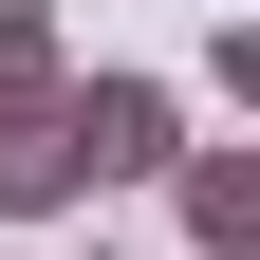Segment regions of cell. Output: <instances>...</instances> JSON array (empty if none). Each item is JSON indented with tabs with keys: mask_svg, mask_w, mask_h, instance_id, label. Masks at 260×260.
I'll use <instances>...</instances> for the list:
<instances>
[{
	"mask_svg": "<svg viewBox=\"0 0 260 260\" xmlns=\"http://www.w3.org/2000/svg\"><path fill=\"white\" fill-rule=\"evenodd\" d=\"M75 260H112V242H75Z\"/></svg>",
	"mask_w": 260,
	"mask_h": 260,
	"instance_id": "cell-7",
	"label": "cell"
},
{
	"mask_svg": "<svg viewBox=\"0 0 260 260\" xmlns=\"http://www.w3.org/2000/svg\"><path fill=\"white\" fill-rule=\"evenodd\" d=\"M19 19H38V0H0V38H19Z\"/></svg>",
	"mask_w": 260,
	"mask_h": 260,
	"instance_id": "cell-6",
	"label": "cell"
},
{
	"mask_svg": "<svg viewBox=\"0 0 260 260\" xmlns=\"http://www.w3.org/2000/svg\"><path fill=\"white\" fill-rule=\"evenodd\" d=\"M223 93H242V112H260V19H223Z\"/></svg>",
	"mask_w": 260,
	"mask_h": 260,
	"instance_id": "cell-5",
	"label": "cell"
},
{
	"mask_svg": "<svg viewBox=\"0 0 260 260\" xmlns=\"http://www.w3.org/2000/svg\"><path fill=\"white\" fill-rule=\"evenodd\" d=\"M56 93H75V56H56V19H19V38H0V130L56 112Z\"/></svg>",
	"mask_w": 260,
	"mask_h": 260,
	"instance_id": "cell-4",
	"label": "cell"
},
{
	"mask_svg": "<svg viewBox=\"0 0 260 260\" xmlns=\"http://www.w3.org/2000/svg\"><path fill=\"white\" fill-rule=\"evenodd\" d=\"M75 205H93L75 130H56V112H19V130H0V223H75Z\"/></svg>",
	"mask_w": 260,
	"mask_h": 260,
	"instance_id": "cell-3",
	"label": "cell"
},
{
	"mask_svg": "<svg viewBox=\"0 0 260 260\" xmlns=\"http://www.w3.org/2000/svg\"><path fill=\"white\" fill-rule=\"evenodd\" d=\"M56 130H75L93 186H168V168H186V93H168V75H75Z\"/></svg>",
	"mask_w": 260,
	"mask_h": 260,
	"instance_id": "cell-1",
	"label": "cell"
},
{
	"mask_svg": "<svg viewBox=\"0 0 260 260\" xmlns=\"http://www.w3.org/2000/svg\"><path fill=\"white\" fill-rule=\"evenodd\" d=\"M168 205H186V260H260V149H186Z\"/></svg>",
	"mask_w": 260,
	"mask_h": 260,
	"instance_id": "cell-2",
	"label": "cell"
}]
</instances>
